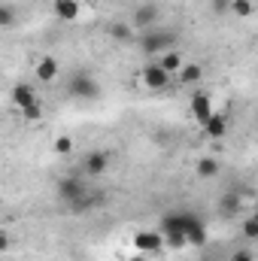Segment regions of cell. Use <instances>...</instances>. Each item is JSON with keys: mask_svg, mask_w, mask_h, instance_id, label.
<instances>
[{"mask_svg": "<svg viewBox=\"0 0 258 261\" xmlns=\"http://www.w3.org/2000/svg\"><path fill=\"white\" fill-rule=\"evenodd\" d=\"M164 243H167L170 249H183V246H189V237L179 234V231H167V234H164Z\"/></svg>", "mask_w": 258, "mask_h": 261, "instance_id": "cell-23", "label": "cell"}, {"mask_svg": "<svg viewBox=\"0 0 258 261\" xmlns=\"http://www.w3.org/2000/svg\"><path fill=\"white\" fill-rule=\"evenodd\" d=\"M67 94L73 100H97L100 97V82L88 70H76L67 82Z\"/></svg>", "mask_w": 258, "mask_h": 261, "instance_id": "cell-2", "label": "cell"}, {"mask_svg": "<svg viewBox=\"0 0 258 261\" xmlns=\"http://www.w3.org/2000/svg\"><path fill=\"white\" fill-rule=\"evenodd\" d=\"M34 76H37V82H55L58 79V61L55 58H40L37 67H34Z\"/></svg>", "mask_w": 258, "mask_h": 261, "instance_id": "cell-13", "label": "cell"}, {"mask_svg": "<svg viewBox=\"0 0 258 261\" xmlns=\"http://www.w3.org/2000/svg\"><path fill=\"white\" fill-rule=\"evenodd\" d=\"M158 64L164 67V70H167L170 76H176V73H179V70L186 67V61H183V55H179V52L173 49V52H164V55L158 58Z\"/></svg>", "mask_w": 258, "mask_h": 261, "instance_id": "cell-18", "label": "cell"}, {"mask_svg": "<svg viewBox=\"0 0 258 261\" xmlns=\"http://www.w3.org/2000/svg\"><path fill=\"white\" fill-rule=\"evenodd\" d=\"M21 116H24L28 122H40V119H43V107H40V103H34V107L21 110Z\"/></svg>", "mask_w": 258, "mask_h": 261, "instance_id": "cell-26", "label": "cell"}, {"mask_svg": "<svg viewBox=\"0 0 258 261\" xmlns=\"http://www.w3.org/2000/svg\"><path fill=\"white\" fill-rule=\"evenodd\" d=\"M243 210V195L240 192H228V195L219 197V213L222 216H237Z\"/></svg>", "mask_w": 258, "mask_h": 261, "instance_id": "cell-15", "label": "cell"}, {"mask_svg": "<svg viewBox=\"0 0 258 261\" xmlns=\"http://www.w3.org/2000/svg\"><path fill=\"white\" fill-rule=\"evenodd\" d=\"M88 192V186H85V179H79V176H61L58 179V200L61 203H73V200H79V197Z\"/></svg>", "mask_w": 258, "mask_h": 261, "instance_id": "cell-7", "label": "cell"}, {"mask_svg": "<svg viewBox=\"0 0 258 261\" xmlns=\"http://www.w3.org/2000/svg\"><path fill=\"white\" fill-rule=\"evenodd\" d=\"M213 12H216V15L231 12V0H213Z\"/></svg>", "mask_w": 258, "mask_h": 261, "instance_id": "cell-27", "label": "cell"}, {"mask_svg": "<svg viewBox=\"0 0 258 261\" xmlns=\"http://www.w3.org/2000/svg\"><path fill=\"white\" fill-rule=\"evenodd\" d=\"M9 249V231H0V252Z\"/></svg>", "mask_w": 258, "mask_h": 261, "instance_id": "cell-29", "label": "cell"}, {"mask_svg": "<svg viewBox=\"0 0 258 261\" xmlns=\"http://www.w3.org/2000/svg\"><path fill=\"white\" fill-rule=\"evenodd\" d=\"M55 155H61V158H67V155H73V137H67V134H61V137H55Z\"/></svg>", "mask_w": 258, "mask_h": 261, "instance_id": "cell-21", "label": "cell"}, {"mask_svg": "<svg viewBox=\"0 0 258 261\" xmlns=\"http://www.w3.org/2000/svg\"><path fill=\"white\" fill-rule=\"evenodd\" d=\"M158 18H161V9H158V3H140V6L134 9V15H131V24H134V28L143 34V31H155Z\"/></svg>", "mask_w": 258, "mask_h": 261, "instance_id": "cell-4", "label": "cell"}, {"mask_svg": "<svg viewBox=\"0 0 258 261\" xmlns=\"http://www.w3.org/2000/svg\"><path fill=\"white\" fill-rule=\"evenodd\" d=\"M12 103H15L18 110H28V107H34V103H40L34 85H31V82H18V85L12 88Z\"/></svg>", "mask_w": 258, "mask_h": 261, "instance_id": "cell-11", "label": "cell"}, {"mask_svg": "<svg viewBox=\"0 0 258 261\" xmlns=\"http://www.w3.org/2000/svg\"><path fill=\"white\" fill-rule=\"evenodd\" d=\"M131 261H149V255H143V252H137V255H134Z\"/></svg>", "mask_w": 258, "mask_h": 261, "instance_id": "cell-30", "label": "cell"}, {"mask_svg": "<svg viewBox=\"0 0 258 261\" xmlns=\"http://www.w3.org/2000/svg\"><path fill=\"white\" fill-rule=\"evenodd\" d=\"M219 170H222V164H219V158H213V155H203V158L194 164V176H197V179H216Z\"/></svg>", "mask_w": 258, "mask_h": 261, "instance_id": "cell-12", "label": "cell"}, {"mask_svg": "<svg viewBox=\"0 0 258 261\" xmlns=\"http://www.w3.org/2000/svg\"><path fill=\"white\" fill-rule=\"evenodd\" d=\"M107 167H110V152H104V149L88 152L85 161H82V173H85V176H104Z\"/></svg>", "mask_w": 258, "mask_h": 261, "instance_id": "cell-8", "label": "cell"}, {"mask_svg": "<svg viewBox=\"0 0 258 261\" xmlns=\"http://www.w3.org/2000/svg\"><path fill=\"white\" fill-rule=\"evenodd\" d=\"M194 222H197V216L189 213V210H170V213L161 219V231H164V234H167V231H179V234H186Z\"/></svg>", "mask_w": 258, "mask_h": 261, "instance_id": "cell-6", "label": "cell"}, {"mask_svg": "<svg viewBox=\"0 0 258 261\" xmlns=\"http://www.w3.org/2000/svg\"><path fill=\"white\" fill-rule=\"evenodd\" d=\"M12 24H15V12H12L9 3H3V6H0V28L6 31V28H12Z\"/></svg>", "mask_w": 258, "mask_h": 261, "instance_id": "cell-24", "label": "cell"}, {"mask_svg": "<svg viewBox=\"0 0 258 261\" xmlns=\"http://www.w3.org/2000/svg\"><path fill=\"white\" fill-rule=\"evenodd\" d=\"M52 12L61 21H76L79 18V0H52Z\"/></svg>", "mask_w": 258, "mask_h": 261, "instance_id": "cell-14", "label": "cell"}, {"mask_svg": "<svg viewBox=\"0 0 258 261\" xmlns=\"http://www.w3.org/2000/svg\"><path fill=\"white\" fill-rule=\"evenodd\" d=\"M225 130H228V119H225L222 113H213V119L203 125V134H207L210 140H219V137H225Z\"/></svg>", "mask_w": 258, "mask_h": 261, "instance_id": "cell-16", "label": "cell"}, {"mask_svg": "<svg viewBox=\"0 0 258 261\" xmlns=\"http://www.w3.org/2000/svg\"><path fill=\"white\" fill-rule=\"evenodd\" d=\"M200 79H203V67L200 64H186L176 73V82H179V85H194V82H200Z\"/></svg>", "mask_w": 258, "mask_h": 261, "instance_id": "cell-17", "label": "cell"}, {"mask_svg": "<svg viewBox=\"0 0 258 261\" xmlns=\"http://www.w3.org/2000/svg\"><path fill=\"white\" fill-rule=\"evenodd\" d=\"M140 79H143V85H146V88H152V91H164V88H167V85H170L176 76H170V73L158 64V61H152V64L143 67Z\"/></svg>", "mask_w": 258, "mask_h": 261, "instance_id": "cell-3", "label": "cell"}, {"mask_svg": "<svg viewBox=\"0 0 258 261\" xmlns=\"http://www.w3.org/2000/svg\"><path fill=\"white\" fill-rule=\"evenodd\" d=\"M186 237H189V246H203L207 243V225H203V219H197L192 228L186 231Z\"/></svg>", "mask_w": 258, "mask_h": 261, "instance_id": "cell-20", "label": "cell"}, {"mask_svg": "<svg viewBox=\"0 0 258 261\" xmlns=\"http://www.w3.org/2000/svg\"><path fill=\"white\" fill-rule=\"evenodd\" d=\"M213 100H210V94H203V91H194L192 94V116H194V122L203 128L210 119H213Z\"/></svg>", "mask_w": 258, "mask_h": 261, "instance_id": "cell-9", "label": "cell"}, {"mask_svg": "<svg viewBox=\"0 0 258 261\" xmlns=\"http://www.w3.org/2000/svg\"><path fill=\"white\" fill-rule=\"evenodd\" d=\"M176 40H179V34L170 28L167 31H143L140 34V52L146 58H161L164 52H173Z\"/></svg>", "mask_w": 258, "mask_h": 261, "instance_id": "cell-1", "label": "cell"}, {"mask_svg": "<svg viewBox=\"0 0 258 261\" xmlns=\"http://www.w3.org/2000/svg\"><path fill=\"white\" fill-rule=\"evenodd\" d=\"M104 200H107V195L104 192H85V195L79 197V200H73V203H67L64 210L67 213H73V216H82V213H88V210H94V206H104Z\"/></svg>", "mask_w": 258, "mask_h": 261, "instance_id": "cell-10", "label": "cell"}, {"mask_svg": "<svg viewBox=\"0 0 258 261\" xmlns=\"http://www.w3.org/2000/svg\"><path fill=\"white\" fill-rule=\"evenodd\" d=\"M231 261H255V258H252V252L240 249V252H234V258H231Z\"/></svg>", "mask_w": 258, "mask_h": 261, "instance_id": "cell-28", "label": "cell"}, {"mask_svg": "<svg viewBox=\"0 0 258 261\" xmlns=\"http://www.w3.org/2000/svg\"><path fill=\"white\" fill-rule=\"evenodd\" d=\"M243 237H246V240H258V219L255 216L243 219Z\"/></svg>", "mask_w": 258, "mask_h": 261, "instance_id": "cell-25", "label": "cell"}, {"mask_svg": "<svg viewBox=\"0 0 258 261\" xmlns=\"http://www.w3.org/2000/svg\"><path fill=\"white\" fill-rule=\"evenodd\" d=\"M231 12L240 18H249L255 12V6H252V0H231Z\"/></svg>", "mask_w": 258, "mask_h": 261, "instance_id": "cell-22", "label": "cell"}, {"mask_svg": "<svg viewBox=\"0 0 258 261\" xmlns=\"http://www.w3.org/2000/svg\"><path fill=\"white\" fill-rule=\"evenodd\" d=\"M134 24H128V21H116V24H110V37L116 40V43H128V40H134Z\"/></svg>", "mask_w": 258, "mask_h": 261, "instance_id": "cell-19", "label": "cell"}, {"mask_svg": "<svg viewBox=\"0 0 258 261\" xmlns=\"http://www.w3.org/2000/svg\"><path fill=\"white\" fill-rule=\"evenodd\" d=\"M164 246H167L164 234H158V231H137L134 234V249L143 252V255H161Z\"/></svg>", "mask_w": 258, "mask_h": 261, "instance_id": "cell-5", "label": "cell"}]
</instances>
